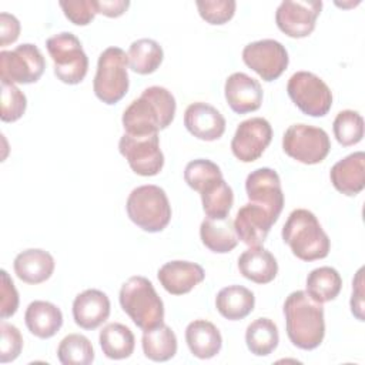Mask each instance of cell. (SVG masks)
Listing matches in <instances>:
<instances>
[{
	"label": "cell",
	"instance_id": "cell-21",
	"mask_svg": "<svg viewBox=\"0 0 365 365\" xmlns=\"http://www.w3.org/2000/svg\"><path fill=\"white\" fill-rule=\"evenodd\" d=\"M329 178L336 191L354 197L365 187V153L355 151L338 163L329 171Z\"/></svg>",
	"mask_w": 365,
	"mask_h": 365
},
{
	"label": "cell",
	"instance_id": "cell-4",
	"mask_svg": "<svg viewBox=\"0 0 365 365\" xmlns=\"http://www.w3.org/2000/svg\"><path fill=\"white\" fill-rule=\"evenodd\" d=\"M123 311L143 331L164 322V304L153 282L141 275L130 277L118 294Z\"/></svg>",
	"mask_w": 365,
	"mask_h": 365
},
{
	"label": "cell",
	"instance_id": "cell-27",
	"mask_svg": "<svg viewBox=\"0 0 365 365\" xmlns=\"http://www.w3.org/2000/svg\"><path fill=\"white\" fill-rule=\"evenodd\" d=\"M201 242L215 254H227L238 244V235L234 228V221L227 218H205L200 225Z\"/></svg>",
	"mask_w": 365,
	"mask_h": 365
},
{
	"label": "cell",
	"instance_id": "cell-42",
	"mask_svg": "<svg viewBox=\"0 0 365 365\" xmlns=\"http://www.w3.org/2000/svg\"><path fill=\"white\" fill-rule=\"evenodd\" d=\"M20 36V21L10 13H0V46L14 43Z\"/></svg>",
	"mask_w": 365,
	"mask_h": 365
},
{
	"label": "cell",
	"instance_id": "cell-37",
	"mask_svg": "<svg viewBox=\"0 0 365 365\" xmlns=\"http://www.w3.org/2000/svg\"><path fill=\"white\" fill-rule=\"evenodd\" d=\"M27 107V98L24 93L11 83L1 81V114L0 118L4 123H13L23 117Z\"/></svg>",
	"mask_w": 365,
	"mask_h": 365
},
{
	"label": "cell",
	"instance_id": "cell-7",
	"mask_svg": "<svg viewBox=\"0 0 365 365\" xmlns=\"http://www.w3.org/2000/svg\"><path fill=\"white\" fill-rule=\"evenodd\" d=\"M46 48L54 64V76L66 84H78L88 70V57L78 37L61 31L47 38Z\"/></svg>",
	"mask_w": 365,
	"mask_h": 365
},
{
	"label": "cell",
	"instance_id": "cell-3",
	"mask_svg": "<svg viewBox=\"0 0 365 365\" xmlns=\"http://www.w3.org/2000/svg\"><path fill=\"white\" fill-rule=\"evenodd\" d=\"M281 235L292 254L301 261H317L329 254V237L309 210L297 208L291 211Z\"/></svg>",
	"mask_w": 365,
	"mask_h": 365
},
{
	"label": "cell",
	"instance_id": "cell-10",
	"mask_svg": "<svg viewBox=\"0 0 365 365\" xmlns=\"http://www.w3.org/2000/svg\"><path fill=\"white\" fill-rule=\"evenodd\" d=\"M46 68L40 48L23 43L13 50L0 51V78L11 84H31L40 80Z\"/></svg>",
	"mask_w": 365,
	"mask_h": 365
},
{
	"label": "cell",
	"instance_id": "cell-33",
	"mask_svg": "<svg viewBox=\"0 0 365 365\" xmlns=\"http://www.w3.org/2000/svg\"><path fill=\"white\" fill-rule=\"evenodd\" d=\"M279 342V334L275 322L269 318L261 317L254 319L245 331V344L251 354L257 356H267L275 351Z\"/></svg>",
	"mask_w": 365,
	"mask_h": 365
},
{
	"label": "cell",
	"instance_id": "cell-19",
	"mask_svg": "<svg viewBox=\"0 0 365 365\" xmlns=\"http://www.w3.org/2000/svg\"><path fill=\"white\" fill-rule=\"evenodd\" d=\"M157 278L171 295H184L204 281V268L191 261L174 259L160 267Z\"/></svg>",
	"mask_w": 365,
	"mask_h": 365
},
{
	"label": "cell",
	"instance_id": "cell-8",
	"mask_svg": "<svg viewBox=\"0 0 365 365\" xmlns=\"http://www.w3.org/2000/svg\"><path fill=\"white\" fill-rule=\"evenodd\" d=\"M284 153L302 164H318L327 158L331 150L328 133L321 127L292 124L282 135Z\"/></svg>",
	"mask_w": 365,
	"mask_h": 365
},
{
	"label": "cell",
	"instance_id": "cell-28",
	"mask_svg": "<svg viewBox=\"0 0 365 365\" xmlns=\"http://www.w3.org/2000/svg\"><path fill=\"white\" fill-rule=\"evenodd\" d=\"M201 195L202 210L208 218H227L232 204H234V192L224 177H218L207 182L198 191Z\"/></svg>",
	"mask_w": 365,
	"mask_h": 365
},
{
	"label": "cell",
	"instance_id": "cell-40",
	"mask_svg": "<svg viewBox=\"0 0 365 365\" xmlns=\"http://www.w3.org/2000/svg\"><path fill=\"white\" fill-rule=\"evenodd\" d=\"M0 334H1L0 362L7 364L17 359V356L23 349V336L19 328L6 321H1Z\"/></svg>",
	"mask_w": 365,
	"mask_h": 365
},
{
	"label": "cell",
	"instance_id": "cell-23",
	"mask_svg": "<svg viewBox=\"0 0 365 365\" xmlns=\"http://www.w3.org/2000/svg\"><path fill=\"white\" fill-rule=\"evenodd\" d=\"M27 329L40 339L54 336L63 325V314L57 305L48 301H33L24 312Z\"/></svg>",
	"mask_w": 365,
	"mask_h": 365
},
{
	"label": "cell",
	"instance_id": "cell-34",
	"mask_svg": "<svg viewBox=\"0 0 365 365\" xmlns=\"http://www.w3.org/2000/svg\"><path fill=\"white\" fill-rule=\"evenodd\" d=\"M57 358L63 365H88L94 361V349L87 336L68 334L57 346Z\"/></svg>",
	"mask_w": 365,
	"mask_h": 365
},
{
	"label": "cell",
	"instance_id": "cell-25",
	"mask_svg": "<svg viewBox=\"0 0 365 365\" xmlns=\"http://www.w3.org/2000/svg\"><path fill=\"white\" fill-rule=\"evenodd\" d=\"M238 269L244 278L255 284H268L278 274V262L268 250L250 247L238 257Z\"/></svg>",
	"mask_w": 365,
	"mask_h": 365
},
{
	"label": "cell",
	"instance_id": "cell-12",
	"mask_svg": "<svg viewBox=\"0 0 365 365\" xmlns=\"http://www.w3.org/2000/svg\"><path fill=\"white\" fill-rule=\"evenodd\" d=\"M242 61L264 81L277 80L288 67L287 48L274 38L248 43L242 50Z\"/></svg>",
	"mask_w": 365,
	"mask_h": 365
},
{
	"label": "cell",
	"instance_id": "cell-26",
	"mask_svg": "<svg viewBox=\"0 0 365 365\" xmlns=\"http://www.w3.org/2000/svg\"><path fill=\"white\" fill-rule=\"evenodd\" d=\"M255 305L254 292L242 285H228L215 297L217 311L230 321H240L248 317Z\"/></svg>",
	"mask_w": 365,
	"mask_h": 365
},
{
	"label": "cell",
	"instance_id": "cell-32",
	"mask_svg": "<svg viewBox=\"0 0 365 365\" xmlns=\"http://www.w3.org/2000/svg\"><path fill=\"white\" fill-rule=\"evenodd\" d=\"M128 66L137 74H151L163 63V47L153 38H138L133 41L127 53Z\"/></svg>",
	"mask_w": 365,
	"mask_h": 365
},
{
	"label": "cell",
	"instance_id": "cell-44",
	"mask_svg": "<svg viewBox=\"0 0 365 365\" xmlns=\"http://www.w3.org/2000/svg\"><path fill=\"white\" fill-rule=\"evenodd\" d=\"M97 13L107 17H120L130 7L128 0H96Z\"/></svg>",
	"mask_w": 365,
	"mask_h": 365
},
{
	"label": "cell",
	"instance_id": "cell-14",
	"mask_svg": "<svg viewBox=\"0 0 365 365\" xmlns=\"http://www.w3.org/2000/svg\"><path fill=\"white\" fill-rule=\"evenodd\" d=\"M272 140V127L262 117H251L241 121L231 140V151L241 163L258 160Z\"/></svg>",
	"mask_w": 365,
	"mask_h": 365
},
{
	"label": "cell",
	"instance_id": "cell-31",
	"mask_svg": "<svg viewBox=\"0 0 365 365\" xmlns=\"http://www.w3.org/2000/svg\"><path fill=\"white\" fill-rule=\"evenodd\" d=\"M307 294L319 304L335 299L342 288V278L332 267H319L312 269L307 277Z\"/></svg>",
	"mask_w": 365,
	"mask_h": 365
},
{
	"label": "cell",
	"instance_id": "cell-41",
	"mask_svg": "<svg viewBox=\"0 0 365 365\" xmlns=\"http://www.w3.org/2000/svg\"><path fill=\"white\" fill-rule=\"evenodd\" d=\"M0 274H1L0 317H1V319H6V318L14 315L19 308V292H17L11 278L9 277L7 271L1 269Z\"/></svg>",
	"mask_w": 365,
	"mask_h": 365
},
{
	"label": "cell",
	"instance_id": "cell-22",
	"mask_svg": "<svg viewBox=\"0 0 365 365\" xmlns=\"http://www.w3.org/2000/svg\"><path fill=\"white\" fill-rule=\"evenodd\" d=\"M54 267L53 255L40 248H29L19 252L13 262L17 278L31 285L47 281L54 272Z\"/></svg>",
	"mask_w": 365,
	"mask_h": 365
},
{
	"label": "cell",
	"instance_id": "cell-2",
	"mask_svg": "<svg viewBox=\"0 0 365 365\" xmlns=\"http://www.w3.org/2000/svg\"><path fill=\"white\" fill-rule=\"evenodd\" d=\"M284 315L287 335L294 346L312 351L322 344L325 336L324 307L305 291H294L285 298Z\"/></svg>",
	"mask_w": 365,
	"mask_h": 365
},
{
	"label": "cell",
	"instance_id": "cell-11",
	"mask_svg": "<svg viewBox=\"0 0 365 365\" xmlns=\"http://www.w3.org/2000/svg\"><path fill=\"white\" fill-rule=\"evenodd\" d=\"M118 151L130 168L143 177L157 175L164 165L158 134L131 135L124 133L118 141Z\"/></svg>",
	"mask_w": 365,
	"mask_h": 365
},
{
	"label": "cell",
	"instance_id": "cell-6",
	"mask_svg": "<svg viewBox=\"0 0 365 365\" xmlns=\"http://www.w3.org/2000/svg\"><path fill=\"white\" fill-rule=\"evenodd\" d=\"M127 67V54L120 47H107L98 56L93 90L100 101L113 106L127 94L130 86Z\"/></svg>",
	"mask_w": 365,
	"mask_h": 365
},
{
	"label": "cell",
	"instance_id": "cell-18",
	"mask_svg": "<svg viewBox=\"0 0 365 365\" xmlns=\"http://www.w3.org/2000/svg\"><path fill=\"white\" fill-rule=\"evenodd\" d=\"M275 221L261 205L248 202L242 205L234 220V228L241 240L248 247H261Z\"/></svg>",
	"mask_w": 365,
	"mask_h": 365
},
{
	"label": "cell",
	"instance_id": "cell-16",
	"mask_svg": "<svg viewBox=\"0 0 365 365\" xmlns=\"http://www.w3.org/2000/svg\"><path fill=\"white\" fill-rule=\"evenodd\" d=\"M224 96L234 113L247 114L257 111L261 107L264 93L261 84L255 78L237 71L225 80Z\"/></svg>",
	"mask_w": 365,
	"mask_h": 365
},
{
	"label": "cell",
	"instance_id": "cell-43",
	"mask_svg": "<svg viewBox=\"0 0 365 365\" xmlns=\"http://www.w3.org/2000/svg\"><path fill=\"white\" fill-rule=\"evenodd\" d=\"M351 312L358 321H364V268H359L352 281Z\"/></svg>",
	"mask_w": 365,
	"mask_h": 365
},
{
	"label": "cell",
	"instance_id": "cell-30",
	"mask_svg": "<svg viewBox=\"0 0 365 365\" xmlns=\"http://www.w3.org/2000/svg\"><path fill=\"white\" fill-rule=\"evenodd\" d=\"M98 341L103 354L107 358L115 361L131 356L135 346V338L133 331L120 322L107 324L100 331Z\"/></svg>",
	"mask_w": 365,
	"mask_h": 365
},
{
	"label": "cell",
	"instance_id": "cell-15",
	"mask_svg": "<svg viewBox=\"0 0 365 365\" xmlns=\"http://www.w3.org/2000/svg\"><path fill=\"white\" fill-rule=\"evenodd\" d=\"M245 191L250 202L265 208L277 222L284 208V192L278 173L269 167L251 171L245 180Z\"/></svg>",
	"mask_w": 365,
	"mask_h": 365
},
{
	"label": "cell",
	"instance_id": "cell-1",
	"mask_svg": "<svg viewBox=\"0 0 365 365\" xmlns=\"http://www.w3.org/2000/svg\"><path fill=\"white\" fill-rule=\"evenodd\" d=\"M177 103L165 87L151 86L124 110L121 123L131 135H151L165 130L174 120Z\"/></svg>",
	"mask_w": 365,
	"mask_h": 365
},
{
	"label": "cell",
	"instance_id": "cell-36",
	"mask_svg": "<svg viewBox=\"0 0 365 365\" xmlns=\"http://www.w3.org/2000/svg\"><path fill=\"white\" fill-rule=\"evenodd\" d=\"M218 177H222L221 168L214 161L207 158L192 160L184 168L185 182L197 192L201 190L202 185Z\"/></svg>",
	"mask_w": 365,
	"mask_h": 365
},
{
	"label": "cell",
	"instance_id": "cell-5",
	"mask_svg": "<svg viewBox=\"0 0 365 365\" xmlns=\"http://www.w3.org/2000/svg\"><path fill=\"white\" fill-rule=\"evenodd\" d=\"M128 218L143 231L160 232L171 221V205L165 191L154 184L134 188L127 198Z\"/></svg>",
	"mask_w": 365,
	"mask_h": 365
},
{
	"label": "cell",
	"instance_id": "cell-38",
	"mask_svg": "<svg viewBox=\"0 0 365 365\" xmlns=\"http://www.w3.org/2000/svg\"><path fill=\"white\" fill-rule=\"evenodd\" d=\"M195 6L202 20L212 26H221L234 17L237 3L234 0H197Z\"/></svg>",
	"mask_w": 365,
	"mask_h": 365
},
{
	"label": "cell",
	"instance_id": "cell-9",
	"mask_svg": "<svg viewBox=\"0 0 365 365\" xmlns=\"http://www.w3.org/2000/svg\"><path fill=\"white\" fill-rule=\"evenodd\" d=\"M287 93L292 103L311 117H324L332 107L331 88L311 71L294 73L288 80Z\"/></svg>",
	"mask_w": 365,
	"mask_h": 365
},
{
	"label": "cell",
	"instance_id": "cell-20",
	"mask_svg": "<svg viewBox=\"0 0 365 365\" xmlns=\"http://www.w3.org/2000/svg\"><path fill=\"white\" fill-rule=\"evenodd\" d=\"M110 299L106 292L90 288L73 301V319L83 329H96L110 317Z\"/></svg>",
	"mask_w": 365,
	"mask_h": 365
},
{
	"label": "cell",
	"instance_id": "cell-13",
	"mask_svg": "<svg viewBox=\"0 0 365 365\" xmlns=\"http://www.w3.org/2000/svg\"><path fill=\"white\" fill-rule=\"evenodd\" d=\"M321 0H284L275 11V23L278 29L292 38L308 37L321 13Z\"/></svg>",
	"mask_w": 365,
	"mask_h": 365
},
{
	"label": "cell",
	"instance_id": "cell-35",
	"mask_svg": "<svg viewBox=\"0 0 365 365\" xmlns=\"http://www.w3.org/2000/svg\"><path fill=\"white\" fill-rule=\"evenodd\" d=\"M332 130L336 141L342 147L355 145L364 137V118L358 111L342 110L336 114Z\"/></svg>",
	"mask_w": 365,
	"mask_h": 365
},
{
	"label": "cell",
	"instance_id": "cell-29",
	"mask_svg": "<svg viewBox=\"0 0 365 365\" xmlns=\"http://www.w3.org/2000/svg\"><path fill=\"white\" fill-rule=\"evenodd\" d=\"M141 346L145 358L154 362H165L177 354V336L164 322L155 328L145 329L141 338Z\"/></svg>",
	"mask_w": 365,
	"mask_h": 365
},
{
	"label": "cell",
	"instance_id": "cell-17",
	"mask_svg": "<svg viewBox=\"0 0 365 365\" xmlns=\"http://www.w3.org/2000/svg\"><path fill=\"white\" fill-rule=\"evenodd\" d=\"M184 125L198 140L215 141L225 131V118L214 106L197 101L185 108Z\"/></svg>",
	"mask_w": 365,
	"mask_h": 365
},
{
	"label": "cell",
	"instance_id": "cell-24",
	"mask_svg": "<svg viewBox=\"0 0 365 365\" xmlns=\"http://www.w3.org/2000/svg\"><path fill=\"white\" fill-rule=\"evenodd\" d=\"M185 342L195 358L210 359L221 351L222 336L212 322L195 319L185 328Z\"/></svg>",
	"mask_w": 365,
	"mask_h": 365
},
{
	"label": "cell",
	"instance_id": "cell-39",
	"mask_svg": "<svg viewBox=\"0 0 365 365\" xmlns=\"http://www.w3.org/2000/svg\"><path fill=\"white\" fill-rule=\"evenodd\" d=\"M58 4L64 16L76 26H87L98 14L96 0H61Z\"/></svg>",
	"mask_w": 365,
	"mask_h": 365
}]
</instances>
